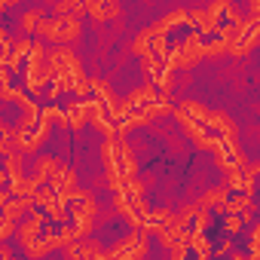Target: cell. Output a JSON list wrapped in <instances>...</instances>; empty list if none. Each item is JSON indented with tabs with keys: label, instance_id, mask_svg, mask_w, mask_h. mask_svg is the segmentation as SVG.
I'll return each instance as SVG.
<instances>
[{
	"label": "cell",
	"instance_id": "cell-1",
	"mask_svg": "<svg viewBox=\"0 0 260 260\" xmlns=\"http://www.w3.org/2000/svg\"><path fill=\"white\" fill-rule=\"evenodd\" d=\"M46 61H49V68H52V89H46L52 101H58L61 92H71L74 83L86 77L83 61L74 55L71 46H52V49H46Z\"/></svg>",
	"mask_w": 260,
	"mask_h": 260
},
{
	"label": "cell",
	"instance_id": "cell-2",
	"mask_svg": "<svg viewBox=\"0 0 260 260\" xmlns=\"http://www.w3.org/2000/svg\"><path fill=\"white\" fill-rule=\"evenodd\" d=\"M101 159H104V172H107V184L116 193L128 178L135 175V156L128 150V144L122 141V135H107L101 144Z\"/></svg>",
	"mask_w": 260,
	"mask_h": 260
},
{
	"label": "cell",
	"instance_id": "cell-3",
	"mask_svg": "<svg viewBox=\"0 0 260 260\" xmlns=\"http://www.w3.org/2000/svg\"><path fill=\"white\" fill-rule=\"evenodd\" d=\"M178 107L187 110V113H190L196 122H202L205 128H211L214 135H220L223 144L230 147V153H233L236 159H245L242 150H239V128H236V122H233L223 110H211V107H205V104H199V101H181Z\"/></svg>",
	"mask_w": 260,
	"mask_h": 260
},
{
	"label": "cell",
	"instance_id": "cell-4",
	"mask_svg": "<svg viewBox=\"0 0 260 260\" xmlns=\"http://www.w3.org/2000/svg\"><path fill=\"white\" fill-rule=\"evenodd\" d=\"M80 16H71V13H55V16H43L40 25L34 28V34L40 40H49L52 46H71L74 40H80Z\"/></svg>",
	"mask_w": 260,
	"mask_h": 260
},
{
	"label": "cell",
	"instance_id": "cell-5",
	"mask_svg": "<svg viewBox=\"0 0 260 260\" xmlns=\"http://www.w3.org/2000/svg\"><path fill=\"white\" fill-rule=\"evenodd\" d=\"M202 40H205V34H199V31H193V34H187L184 40H178L169 52H166V68L169 71H190L193 64H199L202 61Z\"/></svg>",
	"mask_w": 260,
	"mask_h": 260
},
{
	"label": "cell",
	"instance_id": "cell-6",
	"mask_svg": "<svg viewBox=\"0 0 260 260\" xmlns=\"http://www.w3.org/2000/svg\"><path fill=\"white\" fill-rule=\"evenodd\" d=\"M22 68H25V89L31 95H40L52 83V68L46 61V46L31 43V52H28V58H25Z\"/></svg>",
	"mask_w": 260,
	"mask_h": 260
},
{
	"label": "cell",
	"instance_id": "cell-7",
	"mask_svg": "<svg viewBox=\"0 0 260 260\" xmlns=\"http://www.w3.org/2000/svg\"><path fill=\"white\" fill-rule=\"evenodd\" d=\"M71 220H74V230H77V239L80 236H92V226H95V217H98V202L92 193H83L80 199L71 202Z\"/></svg>",
	"mask_w": 260,
	"mask_h": 260
},
{
	"label": "cell",
	"instance_id": "cell-8",
	"mask_svg": "<svg viewBox=\"0 0 260 260\" xmlns=\"http://www.w3.org/2000/svg\"><path fill=\"white\" fill-rule=\"evenodd\" d=\"M150 233L147 230H141V226H135V233L132 236H125L122 242H116L110 251H104V257H122V260H138V257H144L147 254V248H150V239H147Z\"/></svg>",
	"mask_w": 260,
	"mask_h": 260
},
{
	"label": "cell",
	"instance_id": "cell-9",
	"mask_svg": "<svg viewBox=\"0 0 260 260\" xmlns=\"http://www.w3.org/2000/svg\"><path fill=\"white\" fill-rule=\"evenodd\" d=\"M113 205H116V211H119L128 223H132V226H144V217H147L144 196H135V193L116 190V193H113Z\"/></svg>",
	"mask_w": 260,
	"mask_h": 260
},
{
	"label": "cell",
	"instance_id": "cell-10",
	"mask_svg": "<svg viewBox=\"0 0 260 260\" xmlns=\"http://www.w3.org/2000/svg\"><path fill=\"white\" fill-rule=\"evenodd\" d=\"M31 43L34 40H28V37H19V40H4L0 43V64H4L10 74H16V71H22V64H25V58H28V52H31Z\"/></svg>",
	"mask_w": 260,
	"mask_h": 260
},
{
	"label": "cell",
	"instance_id": "cell-11",
	"mask_svg": "<svg viewBox=\"0 0 260 260\" xmlns=\"http://www.w3.org/2000/svg\"><path fill=\"white\" fill-rule=\"evenodd\" d=\"M233 7V0H211L205 10H193V25L199 34H214L220 25V16Z\"/></svg>",
	"mask_w": 260,
	"mask_h": 260
},
{
	"label": "cell",
	"instance_id": "cell-12",
	"mask_svg": "<svg viewBox=\"0 0 260 260\" xmlns=\"http://www.w3.org/2000/svg\"><path fill=\"white\" fill-rule=\"evenodd\" d=\"M132 52H135L138 58H144V55L166 58V52H169V40H166L162 34H153V31L147 28V31H141V34L132 40Z\"/></svg>",
	"mask_w": 260,
	"mask_h": 260
},
{
	"label": "cell",
	"instance_id": "cell-13",
	"mask_svg": "<svg viewBox=\"0 0 260 260\" xmlns=\"http://www.w3.org/2000/svg\"><path fill=\"white\" fill-rule=\"evenodd\" d=\"M34 205H40L46 214H49V220H55V223H64V217H68V205L55 196V190L49 187V184H43L37 193H34Z\"/></svg>",
	"mask_w": 260,
	"mask_h": 260
},
{
	"label": "cell",
	"instance_id": "cell-14",
	"mask_svg": "<svg viewBox=\"0 0 260 260\" xmlns=\"http://www.w3.org/2000/svg\"><path fill=\"white\" fill-rule=\"evenodd\" d=\"M83 13H89V16H92V22L104 25V22L119 19L122 4H119V0H83Z\"/></svg>",
	"mask_w": 260,
	"mask_h": 260
},
{
	"label": "cell",
	"instance_id": "cell-15",
	"mask_svg": "<svg viewBox=\"0 0 260 260\" xmlns=\"http://www.w3.org/2000/svg\"><path fill=\"white\" fill-rule=\"evenodd\" d=\"M257 40H260V31H257V22L251 25V28H245L233 43H230V49H226V55H233V58H242V55H248L254 46H257Z\"/></svg>",
	"mask_w": 260,
	"mask_h": 260
},
{
	"label": "cell",
	"instance_id": "cell-16",
	"mask_svg": "<svg viewBox=\"0 0 260 260\" xmlns=\"http://www.w3.org/2000/svg\"><path fill=\"white\" fill-rule=\"evenodd\" d=\"M61 248H64L68 257H104V248L89 236H80V239H74V242H68Z\"/></svg>",
	"mask_w": 260,
	"mask_h": 260
},
{
	"label": "cell",
	"instance_id": "cell-17",
	"mask_svg": "<svg viewBox=\"0 0 260 260\" xmlns=\"http://www.w3.org/2000/svg\"><path fill=\"white\" fill-rule=\"evenodd\" d=\"M181 25H193V13L190 10H175V13H169L162 22H156V25H150V31L153 34H162V37H169L175 28H181Z\"/></svg>",
	"mask_w": 260,
	"mask_h": 260
},
{
	"label": "cell",
	"instance_id": "cell-18",
	"mask_svg": "<svg viewBox=\"0 0 260 260\" xmlns=\"http://www.w3.org/2000/svg\"><path fill=\"white\" fill-rule=\"evenodd\" d=\"M89 122V98H77L64 107V125L68 128H83Z\"/></svg>",
	"mask_w": 260,
	"mask_h": 260
},
{
	"label": "cell",
	"instance_id": "cell-19",
	"mask_svg": "<svg viewBox=\"0 0 260 260\" xmlns=\"http://www.w3.org/2000/svg\"><path fill=\"white\" fill-rule=\"evenodd\" d=\"M31 208H34V196H10V199H7V205L0 208V214L10 217V220L16 223V220H22Z\"/></svg>",
	"mask_w": 260,
	"mask_h": 260
},
{
	"label": "cell",
	"instance_id": "cell-20",
	"mask_svg": "<svg viewBox=\"0 0 260 260\" xmlns=\"http://www.w3.org/2000/svg\"><path fill=\"white\" fill-rule=\"evenodd\" d=\"M40 226H43V214L31 208V217H25V220H22V226H19V233H16V236H19V242H22V245H28V242H34V239H40V236H37V233H40Z\"/></svg>",
	"mask_w": 260,
	"mask_h": 260
},
{
	"label": "cell",
	"instance_id": "cell-21",
	"mask_svg": "<svg viewBox=\"0 0 260 260\" xmlns=\"http://www.w3.org/2000/svg\"><path fill=\"white\" fill-rule=\"evenodd\" d=\"M251 208H254V196H251V193H239L236 199H230V196H226V199L217 205V211H220V214H236V211L242 214V211H251Z\"/></svg>",
	"mask_w": 260,
	"mask_h": 260
},
{
	"label": "cell",
	"instance_id": "cell-22",
	"mask_svg": "<svg viewBox=\"0 0 260 260\" xmlns=\"http://www.w3.org/2000/svg\"><path fill=\"white\" fill-rule=\"evenodd\" d=\"M58 166H61V162H58L55 156H40V159L34 162V175H31V178H34V181H37V184L43 187V184H46V181L52 178V172H55Z\"/></svg>",
	"mask_w": 260,
	"mask_h": 260
},
{
	"label": "cell",
	"instance_id": "cell-23",
	"mask_svg": "<svg viewBox=\"0 0 260 260\" xmlns=\"http://www.w3.org/2000/svg\"><path fill=\"white\" fill-rule=\"evenodd\" d=\"M4 172L10 175V181L22 178V175H25V153H22V150H10V153L4 156Z\"/></svg>",
	"mask_w": 260,
	"mask_h": 260
},
{
	"label": "cell",
	"instance_id": "cell-24",
	"mask_svg": "<svg viewBox=\"0 0 260 260\" xmlns=\"http://www.w3.org/2000/svg\"><path fill=\"white\" fill-rule=\"evenodd\" d=\"M226 196H230V190H226V187H214V190H205V193H202V199H199L196 205H199V208H217Z\"/></svg>",
	"mask_w": 260,
	"mask_h": 260
},
{
	"label": "cell",
	"instance_id": "cell-25",
	"mask_svg": "<svg viewBox=\"0 0 260 260\" xmlns=\"http://www.w3.org/2000/svg\"><path fill=\"white\" fill-rule=\"evenodd\" d=\"M46 16V10H40V7H34V10H25L22 13V31L25 34H34V28L40 25V19Z\"/></svg>",
	"mask_w": 260,
	"mask_h": 260
},
{
	"label": "cell",
	"instance_id": "cell-26",
	"mask_svg": "<svg viewBox=\"0 0 260 260\" xmlns=\"http://www.w3.org/2000/svg\"><path fill=\"white\" fill-rule=\"evenodd\" d=\"M190 223H193L190 233H205V230L211 226V211H208V208H196L193 217H190Z\"/></svg>",
	"mask_w": 260,
	"mask_h": 260
},
{
	"label": "cell",
	"instance_id": "cell-27",
	"mask_svg": "<svg viewBox=\"0 0 260 260\" xmlns=\"http://www.w3.org/2000/svg\"><path fill=\"white\" fill-rule=\"evenodd\" d=\"M217 55H226V43H223L220 37L211 40V43L202 40V58H217Z\"/></svg>",
	"mask_w": 260,
	"mask_h": 260
},
{
	"label": "cell",
	"instance_id": "cell-28",
	"mask_svg": "<svg viewBox=\"0 0 260 260\" xmlns=\"http://www.w3.org/2000/svg\"><path fill=\"white\" fill-rule=\"evenodd\" d=\"M248 257H251V260H260V223L251 226V236H248Z\"/></svg>",
	"mask_w": 260,
	"mask_h": 260
},
{
	"label": "cell",
	"instance_id": "cell-29",
	"mask_svg": "<svg viewBox=\"0 0 260 260\" xmlns=\"http://www.w3.org/2000/svg\"><path fill=\"white\" fill-rule=\"evenodd\" d=\"M55 13H71V16H83V0H58Z\"/></svg>",
	"mask_w": 260,
	"mask_h": 260
},
{
	"label": "cell",
	"instance_id": "cell-30",
	"mask_svg": "<svg viewBox=\"0 0 260 260\" xmlns=\"http://www.w3.org/2000/svg\"><path fill=\"white\" fill-rule=\"evenodd\" d=\"M242 226H245V220H242L239 214H223V230H226L230 236H239Z\"/></svg>",
	"mask_w": 260,
	"mask_h": 260
},
{
	"label": "cell",
	"instance_id": "cell-31",
	"mask_svg": "<svg viewBox=\"0 0 260 260\" xmlns=\"http://www.w3.org/2000/svg\"><path fill=\"white\" fill-rule=\"evenodd\" d=\"M190 248H193L199 257H208V242H205L202 233H190Z\"/></svg>",
	"mask_w": 260,
	"mask_h": 260
},
{
	"label": "cell",
	"instance_id": "cell-32",
	"mask_svg": "<svg viewBox=\"0 0 260 260\" xmlns=\"http://www.w3.org/2000/svg\"><path fill=\"white\" fill-rule=\"evenodd\" d=\"M55 239H58V248H61V245H68V242H74V239H77V230H74V223H71V226H61V230L55 233Z\"/></svg>",
	"mask_w": 260,
	"mask_h": 260
},
{
	"label": "cell",
	"instance_id": "cell-33",
	"mask_svg": "<svg viewBox=\"0 0 260 260\" xmlns=\"http://www.w3.org/2000/svg\"><path fill=\"white\" fill-rule=\"evenodd\" d=\"M13 226H16V223H13L10 217H4V214H0V242L13 236Z\"/></svg>",
	"mask_w": 260,
	"mask_h": 260
},
{
	"label": "cell",
	"instance_id": "cell-34",
	"mask_svg": "<svg viewBox=\"0 0 260 260\" xmlns=\"http://www.w3.org/2000/svg\"><path fill=\"white\" fill-rule=\"evenodd\" d=\"M10 150H16V144H13V132L0 138V162H4V156H7Z\"/></svg>",
	"mask_w": 260,
	"mask_h": 260
},
{
	"label": "cell",
	"instance_id": "cell-35",
	"mask_svg": "<svg viewBox=\"0 0 260 260\" xmlns=\"http://www.w3.org/2000/svg\"><path fill=\"white\" fill-rule=\"evenodd\" d=\"M230 251H233V242H230V239H226V242H223V245H220V248H217V257H226V254H230Z\"/></svg>",
	"mask_w": 260,
	"mask_h": 260
},
{
	"label": "cell",
	"instance_id": "cell-36",
	"mask_svg": "<svg viewBox=\"0 0 260 260\" xmlns=\"http://www.w3.org/2000/svg\"><path fill=\"white\" fill-rule=\"evenodd\" d=\"M0 257H10V248H4V245H0Z\"/></svg>",
	"mask_w": 260,
	"mask_h": 260
}]
</instances>
